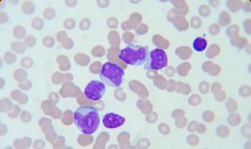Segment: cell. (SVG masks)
<instances>
[{
    "label": "cell",
    "mask_w": 251,
    "mask_h": 149,
    "mask_svg": "<svg viewBox=\"0 0 251 149\" xmlns=\"http://www.w3.org/2000/svg\"><path fill=\"white\" fill-rule=\"evenodd\" d=\"M106 93L105 84L99 80H92L86 86L84 94L88 100H99Z\"/></svg>",
    "instance_id": "obj_5"
},
{
    "label": "cell",
    "mask_w": 251,
    "mask_h": 149,
    "mask_svg": "<svg viewBox=\"0 0 251 149\" xmlns=\"http://www.w3.org/2000/svg\"><path fill=\"white\" fill-rule=\"evenodd\" d=\"M168 66V55L163 50L155 49L149 52L144 64L147 71H160Z\"/></svg>",
    "instance_id": "obj_4"
},
{
    "label": "cell",
    "mask_w": 251,
    "mask_h": 149,
    "mask_svg": "<svg viewBox=\"0 0 251 149\" xmlns=\"http://www.w3.org/2000/svg\"><path fill=\"white\" fill-rule=\"evenodd\" d=\"M74 123L82 133L92 135L99 127L100 116L93 106H80L75 112Z\"/></svg>",
    "instance_id": "obj_1"
},
{
    "label": "cell",
    "mask_w": 251,
    "mask_h": 149,
    "mask_svg": "<svg viewBox=\"0 0 251 149\" xmlns=\"http://www.w3.org/2000/svg\"><path fill=\"white\" fill-rule=\"evenodd\" d=\"M102 122L103 125L106 126V128L115 129L119 126H123V124H125L126 119L120 115L110 112L105 115Z\"/></svg>",
    "instance_id": "obj_6"
},
{
    "label": "cell",
    "mask_w": 251,
    "mask_h": 149,
    "mask_svg": "<svg viewBox=\"0 0 251 149\" xmlns=\"http://www.w3.org/2000/svg\"><path fill=\"white\" fill-rule=\"evenodd\" d=\"M125 78V72L117 64L106 62L100 70V81L106 86L113 88H119L123 86Z\"/></svg>",
    "instance_id": "obj_3"
},
{
    "label": "cell",
    "mask_w": 251,
    "mask_h": 149,
    "mask_svg": "<svg viewBox=\"0 0 251 149\" xmlns=\"http://www.w3.org/2000/svg\"><path fill=\"white\" fill-rule=\"evenodd\" d=\"M207 40L204 38L198 37L194 40L193 42V48H194L196 51L202 52L205 50L206 47H207Z\"/></svg>",
    "instance_id": "obj_7"
},
{
    "label": "cell",
    "mask_w": 251,
    "mask_h": 149,
    "mask_svg": "<svg viewBox=\"0 0 251 149\" xmlns=\"http://www.w3.org/2000/svg\"><path fill=\"white\" fill-rule=\"evenodd\" d=\"M149 55L148 46L130 44L122 50L118 57L130 66H140L145 64Z\"/></svg>",
    "instance_id": "obj_2"
}]
</instances>
